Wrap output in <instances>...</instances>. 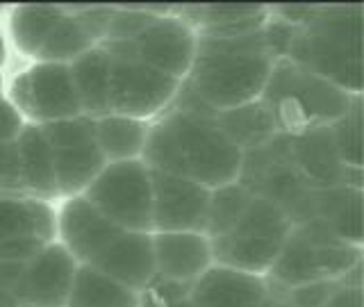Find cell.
<instances>
[{
  "mask_svg": "<svg viewBox=\"0 0 364 307\" xmlns=\"http://www.w3.org/2000/svg\"><path fill=\"white\" fill-rule=\"evenodd\" d=\"M141 296L94 266H77L66 307H141Z\"/></svg>",
  "mask_w": 364,
  "mask_h": 307,
  "instance_id": "obj_26",
  "label": "cell"
},
{
  "mask_svg": "<svg viewBox=\"0 0 364 307\" xmlns=\"http://www.w3.org/2000/svg\"><path fill=\"white\" fill-rule=\"evenodd\" d=\"M109 66L112 57L105 45H94L68 64L80 109L89 119L107 117L109 112Z\"/></svg>",
  "mask_w": 364,
  "mask_h": 307,
  "instance_id": "obj_21",
  "label": "cell"
},
{
  "mask_svg": "<svg viewBox=\"0 0 364 307\" xmlns=\"http://www.w3.org/2000/svg\"><path fill=\"white\" fill-rule=\"evenodd\" d=\"M3 98L23 123L37 128L82 117L68 64L23 62L16 71L5 75Z\"/></svg>",
  "mask_w": 364,
  "mask_h": 307,
  "instance_id": "obj_6",
  "label": "cell"
},
{
  "mask_svg": "<svg viewBox=\"0 0 364 307\" xmlns=\"http://www.w3.org/2000/svg\"><path fill=\"white\" fill-rule=\"evenodd\" d=\"M3 80H5V71L0 68V87H3Z\"/></svg>",
  "mask_w": 364,
  "mask_h": 307,
  "instance_id": "obj_38",
  "label": "cell"
},
{
  "mask_svg": "<svg viewBox=\"0 0 364 307\" xmlns=\"http://www.w3.org/2000/svg\"><path fill=\"white\" fill-rule=\"evenodd\" d=\"M55 162V180L60 198L82 196L87 187L96 180V176L105 168V157H102L96 139L50 148Z\"/></svg>",
  "mask_w": 364,
  "mask_h": 307,
  "instance_id": "obj_23",
  "label": "cell"
},
{
  "mask_svg": "<svg viewBox=\"0 0 364 307\" xmlns=\"http://www.w3.org/2000/svg\"><path fill=\"white\" fill-rule=\"evenodd\" d=\"M23 125H26V123L21 121L16 109L11 107L5 98H0V144H3V141H14Z\"/></svg>",
  "mask_w": 364,
  "mask_h": 307,
  "instance_id": "obj_33",
  "label": "cell"
},
{
  "mask_svg": "<svg viewBox=\"0 0 364 307\" xmlns=\"http://www.w3.org/2000/svg\"><path fill=\"white\" fill-rule=\"evenodd\" d=\"M77 266L80 264L68 255V250L62 244H46L21 269L14 287L16 305L66 307Z\"/></svg>",
  "mask_w": 364,
  "mask_h": 307,
  "instance_id": "obj_13",
  "label": "cell"
},
{
  "mask_svg": "<svg viewBox=\"0 0 364 307\" xmlns=\"http://www.w3.org/2000/svg\"><path fill=\"white\" fill-rule=\"evenodd\" d=\"M0 26L5 32L7 48L14 50L21 62H34L53 28L62 18V5H16L0 11Z\"/></svg>",
  "mask_w": 364,
  "mask_h": 307,
  "instance_id": "obj_18",
  "label": "cell"
},
{
  "mask_svg": "<svg viewBox=\"0 0 364 307\" xmlns=\"http://www.w3.org/2000/svg\"><path fill=\"white\" fill-rule=\"evenodd\" d=\"M0 307H9V305H3V303H0Z\"/></svg>",
  "mask_w": 364,
  "mask_h": 307,
  "instance_id": "obj_41",
  "label": "cell"
},
{
  "mask_svg": "<svg viewBox=\"0 0 364 307\" xmlns=\"http://www.w3.org/2000/svg\"><path fill=\"white\" fill-rule=\"evenodd\" d=\"M291 230L294 223L278 205L253 196L230 230L210 239L214 264L267 278Z\"/></svg>",
  "mask_w": 364,
  "mask_h": 307,
  "instance_id": "obj_5",
  "label": "cell"
},
{
  "mask_svg": "<svg viewBox=\"0 0 364 307\" xmlns=\"http://www.w3.org/2000/svg\"><path fill=\"white\" fill-rule=\"evenodd\" d=\"M259 100L280 134H299L310 128L333 125L344 117L353 96L282 57L273 64Z\"/></svg>",
  "mask_w": 364,
  "mask_h": 307,
  "instance_id": "obj_4",
  "label": "cell"
},
{
  "mask_svg": "<svg viewBox=\"0 0 364 307\" xmlns=\"http://www.w3.org/2000/svg\"><path fill=\"white\" fill-rule=\"evenodd\" d=\"M214 121L242 153L255 151V148L269 144L273 136L280 134L271 114L262 105V100L248 102V105L235 109L214 112Z\"/></svg>",
  "mask_w": 364,
  "mask_h": 307,
  "instance_id": "obj_25",
  "label": "cell"
},
{
  "mask_svg": "<svg viewBox=\"0 0 364 307\" xmlns=\"http://www.w3.org/2000/svg\"><path fill=\"white\" fill-rule=\"evenodd\" d=\"M253 200L244 185L232 182L228 187H219L210 191V208H208V223H205V235L210 239L225 235L239 221L248 203Z\"/></svg>",
  "mask_w": 364,
  "mask_h": 307,
  "instance_id": "obj_28",
  "label": "cell"
},
{
  "mask_svg": "<svg viewBox=\"0 0 364 307\" xmlns=\"http://www.w3.org/2000/svg\"><path fill=\"white\" fill-rule=\"evenodd\" d=\"M153 232H203L208 223L210 189L189 178L151 171Z\"/></svg>",
  "mask_w": 364,
  "mask_h": 307,
  "instance_id": "obj_12",
  "label": "cell"
},
{
  "mask_svg": "<svg viewBox=\"0 0 364 307\" xmlns=\"http://www.w3.org/2000/svg\"><path fill=\"white\" fill-rule=\"evenodd\" d=\"M289 136V157L294 168L312 191L344 187L348 166L341 164L328 128H310Z\"/></svg>",
  "mask_w": 364,
  "mask_h": 307,
  "instance_id": "obj_16",
  "label": "cell"
},
{
  "mask_svg": "<svg viewBox=\"0 0 364 307\" xmlns=\"http://www.w3.org/2000/svg\"><path fill=\"white\" fill-rule=\"evenodd\" d=\"M109 66V112L153 123L173 105L182 82L136 60L130 41H105Z\"/></svg>",
  "mask_w": 364,
  "mask_h": 307,
  "instance_id": "obj_7",
  "label": "cell"
},
{
  "mask_svg": "<svg viewBox=\"0 0 364 307\" xmlns=\"http://www.w3.org/2000/svg\"><path fill=\"white\" fill-rule=\"evenodd\" d=\"M0 98H3V87H0Z\"/></svg>",
  "mask_w": 364,
  "mask_h": 307,
  "instance_id": "obj_40",
  "label": "cell"
},
{
  "mask_svg": "<svg viewBox=\"0 0 364 307\" xmlns=\"http://www.w3.org/2000/svg\"><path fill=\"white\" fill-rule=\"evenodd\" d=\"M273 64L264 28L239 37L198 34V55L182 85L210 112H225L259 100Z\"/></svg>",
  "mask_w": 364,
  "mask_h": 307,
  "instance_id": "obj_2",
  "label": "cell"
},
{
  "mask_svg": "<svg viewBox=\"0 0 364 307\" xmlns=\"http://www.w3.org/2000/svg\"><path fill=\"white\" fill-rule=\"evenodd\" d=\"M94 45V37L87 32L82 26V21L77 18L73 7H64L62 18L57 21V26L53 28L48 41L43 43V48L39 50L37 60L34 62H48V64H71L77 60L80 55H85Z\"/></svg>",
  "mask_w": 364,
  "mask_h": 307,
  "instance_id": "obj_27",
  "label": "cell"
},
{
  "mask_svg": "<svg viewBox=\"0 0 364 307\" xmlns=\"http://www.w3.org/2000/svg\"><path fill=\"white\" fill-rule=\"evenodd\" d=\"M164 11H166V7L164 9H157V7H146V9L114 7L105 41H132L134 37H139V34L151 26L157 16H162Z\"/></svg>",
  "mask_w": 364,
  "mask_h": 307,
  "instance_id": "obj_30",
  "label": "cell"
},
{
  "mask_svg": "<svg viewBox=\"0 0 364 307\" xmlns=\"http://www.w3.org/2000/svg\"><path fill=\"white\" fill-rule=\"evenodd\" d=\"M16 307H34V305H16Z\"/></svg>",
  "mask_w": 364,
  "mask_h": 307,
  "instance_id": "obj_39",
  "label": "cell"
},
{
  "mask_svg": "<svg viewBox=\"0 0 364 307\" xmlns=\"http://www.w3.org/2000/svg\"><path fill=\"white\" fill-rule=\"evenodd\" d=\"M82 196L121 230L153 232L151 168L141 159L105 164Z\"/></svg>",
  "mask_w": 364,
  "mask_h": 307,
  "instance_id": "obj_9",
  "label": "cell"
},
{
  "mask_svg": "<svg viewBox=\"0 0 364 307\" xmlns=\"http://www.w3.org/2000/svg\"><path fill=\"white\" fill-rule=\"evenodd\" d=\"M333 136L335 151L344 166L362 168L364 141H362V96H353L344 117H339L333 125H328Z\"/></svg>",
  "mask_w": 364,
  "mask_h": 307,
  "instance_id": "obj_29",
  "label": "cell"
},
{
  "mask_svg": "<svg viewBox=\"0 0 364 307\" xmlns=\"http://www.w3.org/2000/svg\"><path fill=\"white\" fill-rule=\"evenodd\" d=\"M7 55H9V48H7V41H5L3 26H0V68L7 64Z\"/></svg>",
  "mask_w": 364,
  "mask_h": 307,
  "instance_id": "obj_35",
  "label": "cell"
},
{
  "mask_svg": "<svg viewBox=\"0 0 364 307\" xmlns=\"http://www.w3.org/2000/svg\"><path fill=\"white\" fill-rule=\"evenodd\" d=\"M91 266L136 293H146L157 276L153 232L121 230V235L102 250Z\"/></svg>",
  "mask_w": 364,
  "mask_h": 307,
  "instance_id": "obj_14",
  "label": "cell"
},
{
  "mask_svg": "<svg viewBox=\"0 0 364 307\" xmlns=\"http://www.w3.org/2000/svg\"><path fill=\"white\" fill-rule=\"evenodd\" d=\"M166 307H191V303H189V298H185V301H178V303H171Z\"/></svg>",
  "mask_w": 364,
  "mask_h": 307,
  "instance_id": "obj_37",
  "label": "cell"
},
{
  "mask_svg": "<svg viewBox=\"0 0 364 307\" xmlns=\"http://www.w3.org/2000/svg\"><path fill=\"white\" fill-rule=\"evenodd\" d=\"M323 307H364V289L341 284V287L330 296V301Z\"/></svg>",
  "mask_w": 364,
  "mask_h": 307,
  "instance_id": "obj_34",
  "label": "cell"
},
{
  "mask_svg": "<svg viewBox=\"0 0 364 307\" xmlns=\"http://www.w3.org/2000/svg\"><path fill=\"white\" fill-rule=\"evenodd\" d=\"M119 235L121 227L85 196L60 198L55 203V242L62 244L80 266L94 264V259Z\"/></svg>",
  "mask_w": 364,
  "mask_h": 307,
  "instance_id": "obj_11",
  "label": "cell"
},
{
  "mask_svg": "<svg viewBox=\"0 0 364 307\" xmlns=\"http://www.w3.org/2000/svg\"><path fill=\"white\" fill-rule=\"evenodd\" d=\"M16 151L21 164L23 193L48 203L60 200L53 151L48 141H46L41 128H37V125H23L16 136Z\"/></svg>",
  "mask_w": 364,
  "mask_h": 307,
  "instance_id": "obj_20",
  "label": "cell"
},
{
  "mask_svg": "<svg viewBox=\"0 0 364 307\" xmlns=\"http://www.w3.org/2000/svg\"><path fill=\"white\" fill-rule=\"evenodd\" d=\"M141 162L151 171L189 178L212 191L239 180L244 153L221 132L214 112L182 85L173 105L151 123Z\"/></svg>",
  "mask_w": 364,
  "mask_h": 307,
  "instance_id": "obj_1",
  "label": "cell"
},
{
  "mask_svg": "<svg viewBox=\"0 0 364 307\" xmlns=\"http://www.w3.org/2000/svg\"><path fill=\"white\" fill-rule=\"evenodd\" d=\"M18 239L55 242V203L23 193H0V244Z\"/></svg>",
  "mask_w": 364,
  "mask_h": 307,
  "instance_id": "obj_19",
  "label": "cell"
},
{
  "mask_svg": "<svg viewBox=\"0 0 364 307\" xmlns=\"http://www.w3.org/2000/svg\"><path fill=\"white\" fill-rule=\"evenodd\" d=\"M130 48L136 60L185 82L198 55V32L178 14L176 7H166L162 16H157L139 37L130 41Z\"/></svg>",
  "mask_w": 364,
  "mask_h": 307,
  "instance_id": "obj_10",
  "label": "cell"
},
{
  "mask_svg": "<svg viewBox=\"0 0 364 307\" xmlns=\"http://www.w3.org/2000/svg\"><path fill=\"white\" fill-rule=\"evenodd\" d=\"M237 182L253 196L278 205L294 225L314 219V191L291 164L287 134H278L269 144L244 153L242 176Z\"/></svg>",
  "mask_w": 364,
  "mask_h": 307,
  "instance_id": "obj_8",
  "label": "cell"
},
{
  "mask_svg": "<svg viewBox=\"0 0 364 307\" xmlns=\"http://www.w3.org/2000/svg\"><path fill=\"white\" fill-rule=\"evenodd\" d=\"M362 39V5L305 7L301 21L291 26L284 57L350 96H360L364 80Z\"/></svg>",
  "mask_w": 364,
  "mask_h": 307,
  "instance_id": "obj_3",
  "label": "cell"
},
{
  "mask_svg": "<svg viewBox=\"0 0 364 307\" xmlns=\"http://www.w3.org/2000/svg\"><path fill=\"white\" fill-rule=\"evenodd\" d=\"M141 307H162V305H159L151 293H144L141 296Z\"/></svg>",
  "mask_w": 364,
  "mask_h": 307,
  "instance_id": "obj_36",
  "label": "cell"
},
{
  "mask_svg": "<svg viewBox=\"0 0 364 307\" xmlns=\"http://www.w3.org/2000/svg\"><path fill=\"white\" fill-rule=\"evenodd\" d=\"M159 278L193 284L214 264L210 237L203 232H153Z\"/></svg>",
  "mask_w": 364,
  "mask_h": 307,
  "instance_id": "obj_17",
  "label": "cell"
},
{
  "mask_svg": "<svg viewBox=\"0 0 364 307\" xmlns=\"http://www.w3.org/2000/svg\"><path fill=\"white\" fill-rule=\"evenodd\" d=\"M94 125L96 144L107 164L141 159L151 123L130 117H119V114H107V117L94 119Z\"/></svg>",
  "mask_w": 364,
  "mask_h": 307,
  "instance_id": "obj_24",
  "label": "cell"
},
{
  "mask_svg": "<svg viewBox=\"0 0 364 307\" xmlns=\"http://www.w3.org/2000/svg\"><path fill=\"white\" fill-rule=\"evenodd\" d=\"M364 196L360 189L330 187L314 191V219H321L337 239L344 244L360 246L364 242L362 219Z\"/></svg>",
  "mask_w": 364,
  "mask_h": 307,
  "instance_id": "obj_22",
  "label": "cell"
},
{
  "mask_svg": "<svg viewBox=\"0 0 364 307\" xmlns=\"http://www.w3.org/2000/svg\"><path fill=\"white\" fill-rule=\"evenodd\" d=\"M341 284H344L341 280H312L299 284V287L284 289V298H287L289 307H323Z\"/></svg>",
  "mask_w": 364,
  "mask_h": 307,
  "instance_id": "obj_31",
  "label": "cell"
},
{
  "mask_svg": "<svg viewBox=\"0 0 364 307\" xmlns=\"http://www.w3.org/2000/svg\"><path fill=\"white\" fill-rule=\"evenodd\" d=\"M0 193H23L16 139L0 144Z\"/></svg>",
  "mask_w": 364,
  "mask_h": 307,
  "instance_id": "obj_32",
  "label": "cell"
},
{
  "mask_svg": "<svg viewBox=\"0 0 364 307\" xmlns=\"http://www.w3.org/2000/svg\"><path fill=\"white\" fill-rule=\"evenodd\" d=\"M267 296V278L212 264L191 284L189 303L191 307H264Z\"/></svg>",
  "mask_w": 364,
  "mask_h": 307,
  "instance_id": "obj_15",
  "label": "cell"
}]
</instances>
